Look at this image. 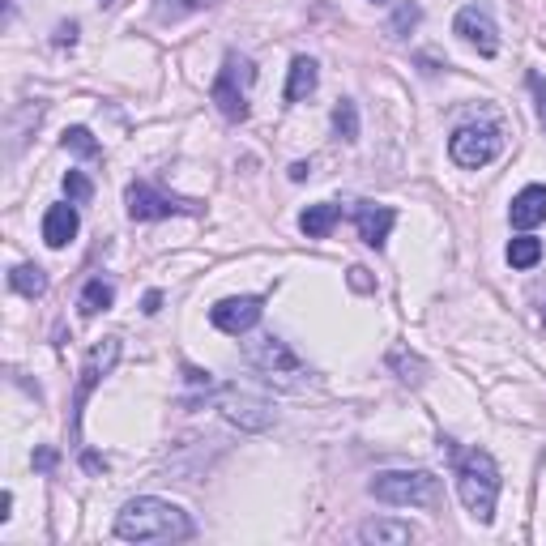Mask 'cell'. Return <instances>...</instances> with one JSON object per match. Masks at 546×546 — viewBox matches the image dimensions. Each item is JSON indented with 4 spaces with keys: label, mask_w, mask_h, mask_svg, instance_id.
Returning a JSON list of instances; mask_svg holds the SVG:
<instances>
[{
    "label": "cell",
    "mask_w": 546,
    "mask_h": 546,
    "mask_svg": "<svg viewBox=\"0 0 546 546\" xmlns=\"http://www.w3.org/2000/svg\"><path fill=\"white\" fill-rule=\"evenodd\" d=\"M192 534H197V525L188 512L171 500H158V495H137L116 517V538L124 542H184Z\"/></svg>",
    "instance_id": "1"
},
{
    "label": "cell",
    "mask_w": 546,
    "mask_h": 546,
    "mask_svg": "<svg viewBox=\"0 0 546 546\" xmlns=\"http://www.w3.org/2000/svg\"><path fill=\"white\" fill-rule=\"evenodd\" d=\"M448 444V457H453V474H457V495L465 512L474 521L491 525L495 521V500H500V465L487 448H457L453 440Z\"/></svg>",
    "instance_id": "2"
},
{
    "label": "cell",
    "mask_w": 546,
    "mask_h": 546,
    "mask_svg": "<svg viewBox=\"0 0 546 546\" xmlns=\"http://www.w3.org/2000/svg\"><path fill=\"white\" fill-rule=\"evenodd\" d=\"M367 491L393 508H440V478L431 470H384L367 483Z\"/></svg>",
    "instance_id": "3"
},
{
    "label": "cell",
    "mask_w": 546,
    "mask_h": 546,
    "mask_svg": "<svg viewBox=\"0 0 546 546\" xmlns=\"http://www.w3.org/2000/svg\"><path fill=\"white\" fill-rule=\"evenodd\" d=\"M252 77H256L252 64L244 56L227 52V60H222V69H218L214 86H210V99H214V107L231 124H244L248 120V86H252Z\"/></svg>",
    "instance_id": "4"
},
{
    "label": "cell",
    "mask_w": 546,
    "mask_h": 546,
    "mask_svg": "<svg viewBox=\"0 0 546 546\" xmlns=\"http://www.w3.org/2000/svg\"><path fill=\"white\" fill-rule=\"evenodd\" d=\"M504 150V137L495 124H461L453 137H448V154H453V163L465 167V171H478L495 163Z\"/></svg>",
    "instance_id": "5"
},
{
    "label": "cell",
    "mask_w": 546,
    "mask_h": 546,
    "mask_svg": "<svg viewBox=\"0 0 546 546\" xmlns=\"http://www.w3.org/2000/svg\"><path fill=\"white\" fill-rule=\"evenodd\" d=\"M116 359H120V337H103V342L86 355V363H82V380H77V393H73V414H69L73 444L82 440V410H86V401H90V393H94V384H99V380L111 372V367H116Z\"/></svg>",
    "instance_id": "6"
},
{
    "label": "cell",
    "mask_w": 546,
    "mask_h": 546,
    "mask_svg": "<svg viewBox=\"0 0 546 546\" xmlns=\"http://www.w3.org/2000/svg\"><path fill=\"white\" fill-rule=\"evenodd\" d=\"M124 205H128V218H133V222H154V218H171V214H201V201L171 197V192H158L146 180L128 184Z\"/></svg>",
    "instance_id": "7"
},
{
    "label": "cell",
    "mask_w": 546,
    "mask_h": 546,
    "mask_svg": "<svg viewBox=\"0 0 546 546\" xmlns=\"http://www.w3.org/2000/svg\"><path fill=\"white\" fill-rule=\"evenodd\" d=\"M248 363L256 367L261 376H269V380H299L303 384V376H308V367L299 363V355L286 342H278V337H256V342H248Z\"/></svg>",
    "instance_id": "8"
},
{
    "label": "cell",
    "mask_w": 546,
    "mask_h": 546,
    "mask_svg": "<svg viewBox=\"0 0 546 546\" xmlns=\"http://www.w3.org/2000/svg\"><path fill=\"white\" fill-rule=\"evenodd\" d=\"M261 312H265V299L261 295H235V299H218L214 308H210V320H214V329L239 337V333L256 329Z\"/></svg>",
    "instance_id": "9"
},
{
    "label": "cell",
    "mask_w": 546,
    "mask_h": 546,
    "mask_svg": "<svg viewBox=\"0 0 546 546\" xmlns=\"http://www.w3.org/2000/svg\"><path fill=\"white\" fill-rule=\"evenodd\" d=\"M453 30L457 35L470 43V47H478V56H495L500 52V30H495V22H491V13L487 9H478V5H465L461 13H457V22H453Z\"/></svg>",
    "instance_id": "10"
},
{
    "label": "cell",
    "mask_w": 546,
    "mask_h": 546,
    "mask_svg": "<svg viewBox=\"0 0 546 546\" xmlns=\"http://www.w3.org/2000/svg\"><path fill=\"white\" fill-rule=\"evenodd\" d=\"M397 222V210L393 205H376V201H359L355 205V227H359V239L367 248H384V239H389Z\"/></svg>",
    "instance_id": "11"
},
{
    "label": "cell",
    "mask_w": 546,
    "mask_h": 546,
    "mask_svg": "<svg viewBox=\"0 0 546 546\" xmlns=\"http://www.w3.org/2000/svg\"><path fill=\"white\" fill-rule=\"evenodd\" d=\"M77 231H82V218H77V205H52V210L43 214V244L47 248H69Z\"/></svg>",
    "instance_id": "12"
},
{
    "label": "cell",
    "mask_w": 546,
    "mask_h": 546,
    "mask_svg": "<svg viewBox=\"0 0 546 546\" xmlns=\"http://www.w3.org/2000/svg\"><path fill=\"white\" fill-rule=\"evenodd\" d=\"M508 218H512V227H517V231H534L538 222H546V188L542 184L521 188L517 197H512V205H508Z\"/></svg>",
    "instance_id": "13"
},
{
    "label": "cell",
    "mask_w": 546,
    "mask_h": 546,
    "mask_svg": "<svg viewBox=\"0 0 546 546\" xmlns=\"http://www.w3.org/2000/svg\"><path fill=\"white\" fill-rule=\"evenodd\" d=\"M218 406L227 410L235 423H244V427H269L265 414H252V410H269V406H265V401H256V397H248V393H239V389H222ZM269 414H273V410H269Z\"/></svg>",
    "instance_id": "14"
},
{
    "label": "cell",
    "mask_w": 546,
    "mask_h": 546,
    "mask_svg": "<svg viewBox=\"0 0 546 546\" xmlns=\"http://www.w3.org/2000/svg\"><path fill=\"white\" fill-rule=\"evenodd\" d=\"M316 82H320L316 60L312 56H295L291 60V77H286V103H303L316 90Z\"/></svg>",
    "instance_id": "15"
},
{
    "label": "cell",
    "mask_w": 546,
    "mask_h": 546,
    "mask_svg": "<svg viewBox=\"0 0 546 546\" xmlns=\"http://www.w3.org/2000/svg\"><path fill=\"white\" fill-rule=\"evenodd\" d=\"M359 542L406 546V542H414V529H410L406 521H363V525H359Z\"/></svg>",
    "instance_id": "16"
},
{
    "label": "cell",
    "mask_w": 546,
    "mask_h": 546,
    "mask_svg": "<svg viewBox=\"0 0 546 546\" xmlns=\"http://www.w3.org/2000/svg\"><path fill=\"white\" fill-rule=\"evenodd\" d=\"M337 218H342V205H333V201L308 205V210L299 214V231L308 235V239H325V235L337 227Z\"/></svg>",
    "instance_id": "17"
},
{
    "label": "cell",
    "mask_w": 546,
    "mask_h": 546,
    "mask_svg": "<svg viewBox=\"0 0 546 546\" xmlns=\"http://www.w3.org/2000/svg\"><path fill=\"white\" fill-rule=\"evenodd\" d=\"M111 303H116V286L103 282V278H90L82 286V295H77V312L90 320V316H99V312H111Z\"/></svg>",
    "instance_id": "18"
},
{
    "label": "cell",
    "mask_w": 546,
    "mask_h": 546,
    "mask_svg": "<svg viewBox=\"0 0 546 546\" xmlns=\"http://www.w3.org/2000/svg\"><path fill=\"white\" fill-rule=\"evenodd\" d=\"M9 286L18 295H26V299H39V295H47V273L39 265H13Z\"/></svg>",
    "instance_id": "19"
},
{
    "label": "cell",
    "mask_w": 546,
    "mask_h": 546,
    "mask_svg": "<svg viewBox=\"0 0 546 546\" xmlns=\"http://www.w3.org/2000/svg\"><path fill=\"white\" fill-rule=\"evenodd\" d=\"M542 261V239H534V235H517L508 244V265L512 269H534Z\"/></svg>",
    "instance_id": "20"
},
{
    "label": "cell",
    "mask_w": 546,
    "mask_h": 546,
    "mask_svg": "<svg viewBox=\"0 0 546 546\" xmlns=\"http://www.w3.org/2000/svg\"><path fill=\"white\" fill-rule=\"evenodd\" d=\"M333 133L342 141H359V107L350 99H342L333 107Z\"/></svg>",
    "instance_id": "21"
},
{
    "label": "cell",
    "mask_w": 546,
    "mask_h": 546,
    "mask_svg": "<svg viewBox=\"0 0 546 546\" xmlns=\"http://www.w3.org/2000/svg\"><path fill=\"white\" fill-rule=\"evenodd\" d=\"M210 5H218V0H154V9H158V18L163 22H180V18H188V13L210 9Z\"/></svg>",
    "instance_id": "22"
},
{
    "label": "cell",
    "mask_w": 546,
    "mask_h": 546,
    "mask_svg": "<svg viewBox=\"0 0 546 546\" xmlns=\"http://www.w3.org/2000/svg\"><path fill=\"white\" fill-rule=\"evenodd\" d=\"M60 146L64 150H73V154H82V158H99V141L90 137V128H64V137H60Z\"/></svg>",
    "instance_id": "23"
},
{
    "label": "cell",
    "mask_w": 546,
    "mask_h": 546,
    "mask_svg": "<svg viewBox=\"0 0 546 546\" xmlns=\"http://www.w3.org/2000/svg\"><path fill=\"white\" fill-rule=\"evenodd\" d=\"M64 197H69L73 205H86L94 197V184L86 180L82 171H69V175H64Z\"/></svg>",
    "instance_id": "24"
},
{
    "label": "cell",
    "mask_w": 546,
    "mask_h": 546,
    "mask_svg": "<svg viewBox=\"0 0 546 546\" xmlns=\"http://www.w3.org/2000/svg\"><path fill=\"white\" fill-rule=\"evenodd\" d=\"M389 363L397 367V372H401V380H406V384H423V363L419 359H406V350H393V355H389Z\"/></svg>",
    "instance_id": "25"
},
{
    "label": "cell",
    "mask_w": 546,
    "mask_h": 546,
    "mask_svg": "<svg viewBox=\"0 0 546 546\" xmlns=\"http://www.w3.org/2000/svg\"><path fill=\"white\" fill-rule=\"evenodd\" d=\"M529 94H534L538 120H542V128H546V77H542V73H529Z\"/></svg>",
    "instance_id": "26"
},
{
    "label": "cell",
    "mask_w": 546,
    "mask_h": 546,
    "mask_svg": "<svg viewBox=\"0 0 546 546\" xmlns=\"http://www.w3.org/2000/svg\"><path fill=\"white\" fill-rule=\"evenodd\" d=\"M414 22H419V9L406 5V9L397 13V22H393V39H397V30H401V26H414Z\"/></svg>",
    "instance_id": "27"
},
{
    "label": "cell",
    "mask_w": 546,
    "mask_h": 546,
    "mask_svg": "<svg viewBox=\"0 0 546 546\" xmlns=\"http://www.w3.org/2000/svg\"><path fill=\"white\" fill-rule=\"evenodd\" d=\"M158 308H163V295H158V291H150V295H146V303H141V312H146V316H154Z\"/></svg>",
    "instance_id": "28"
},
{
    "label": "cell",
    "mask_w": 546,
    "mask_h": 546,
    "mask_svg": "<svg viewBox=\"0 0 546 546\" xmlns=\"http://www.w3.org/2000/svg\"><path fill=\"white\" fill-rule=\"evenodd\" d=\"M35 465H39V470H52V465H56V453H52V448H43V453H35Z\"/></svg>",
    "instance_id": "29"
},
{
    "label": "cell",
    "mask_w": 546,
    "mask_h": 546,
    "mask_svg": "<svg viewBox=\"0 0 546 546\" xmlns=\"http://www.w3.org/2000/svg\"><path fill=\"white\" fill-rule=\"evenodd\" d=\"M73 39H77V22H69V26L56 30V43H73Z\"/></svg>",
    "instance_id": "30"
},
{
    "label": "cell",
    "mask_w": 546,
    "mask_h": 546,
    "mask_svg": "<svg viewBox=\"0 0 546 546\" xmlns=\"http://www.w3.org/2000/svg\"><path fill=\"white\" fill-rule=\"evenodd\" d=\"M350 282H355L359 291H367V286H372V282H367V269H350Z\"/></svg>",
    "instance_id": "31"
},
{
    "label": "cell",
    "mask_w": 546,
    "mask_h": 546,
    "mask_svg": "<svg viewBox=\"0 0 546 546\" xmlns=\"http://www.w3.org/2000/svg\"><path fill=\"white\" fill-rule=\"evenodd\" d=\"M308 175H312L308 163H295V167H291V180H295V184H299V180H308Z\"/></svg>",
    "instance_id": "32"
},
{
    "label": "cell",
    "mask_w": 546,
    "mask_h": 546,
    "mask_svg": "<svg viewBox=\"0 0 546 546\" xmlns=\"http://www.w3.org/2000/svg\"><path fill=\"white\" fill-rule=\"evenodd\" d=\"M9 508H13V491L0 495V521H9Z\"/></svg>",
    "instance_id": "33"
},
{
    "label": "cell",
    "mask_w": 546,
    "mask_h": 546,
    "mask_svg": "<svg viewBox=\"0 0 546 546\" xmlns=\"http://www.w3.org/2000/svg\"><path fill=\"white\" fill-rule=\"evenodd\" d=\"M542 325H546V308H542Z\"/></svg>",
    "instance_id": "34"
},
{
    "label": "cell",
    "mask_w": 546,
    "mask_h": 546,
    "mask_svg": "<svg viewBox=\"0 0 546 546\" xmlns=\"http://www.w3.org/2000/svg\"><path fill=\"white\" fill-rule=\"evenodd\" d=\"M376 5H380V0H376Z\"/></svg>",
    "instance_id": "35"
}]
</instances>
